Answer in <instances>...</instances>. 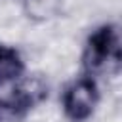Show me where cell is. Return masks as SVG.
<instances>
[{"label":"cell","mask_w":122,"mask_h":122,"mask_svg":"<svg viewBox=\"0 0 122 122\" xmlns=\"http://www.w3.org/2000/svg\"><path fill=\"white\" fill-rule=\"evenodd\" d=\"M23 71H25V61L19 50L0 44V88L8 82L21 78Z\"/></svg>","instance_id":"cell-4"},{"label":"cell","mask_w":122,"mask_h":122,"mask_svg":"<svg viewBox=\"0 0 122 122\" xmlns=\"http://www.w3.org/2000/svg\"><path fill=\"white\" fill-rule=\"evenodd\" d=\"M50 88L42 76L19 80L6 97H0V122H23L42 101L48 99Z\"/></svg>","instance_id":"cell-2"},{"label":"cell","mask_w":122,"mask_h":122,"mask_svg":"<svg viewBox=\"0 0 122 122\" xmlns=\"http://www.w3.org/2000/svg\"><path fill=\"white\" fill-rule=\"evenodd\" d=\"M25 4V10L29 13V17L32 19H48V17H53L61 6V0H23Z\"/></svg>","instance_id":"cell-5"},{"label":"cell","mask_w":122,"mask_h":122,"mask_svg":"<svg viewBox=\"0 0 122 122\" xmlns=\"http://www.w3.org/2000/svg\"><path fill=\"white\" fill-rule=\"evenodd\" d=\"M101 93L95 78L84 74L69 82L61 95V107L63 114L71 122H86L93 116L97 105H99Z\"/></svg>","instance_id":"cell-3"},{"label":"cell","mask_w":122,"mask_h":122,"mask_svg":"<svg viewBox=\"0 0 122 122\" xmlns=\"http://www.w3.org/2000/svg\"><path fill=\"white\" fill-rule=\"evenodd\" d=\"M82 69L92 78L114 76L122 71V25L103 23L95 27L82 48Z\"/></svg>","instance_id":"cell-1"}]
</instances>
